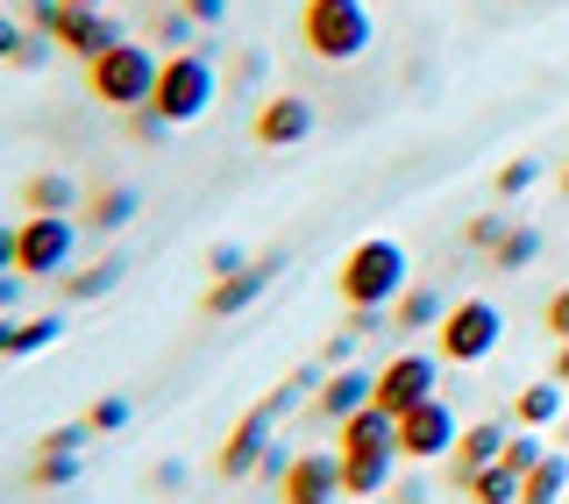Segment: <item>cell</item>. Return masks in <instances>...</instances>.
<instances>
[{"label":"cell","mask_w":569,"mask_h":504,"mask_svg":"<svg viewBox=\"0 0 569 504\" xmlns=\"http://www.w3.org/2000/svg\"><path fill=\"white\" fill-rule=\"evenodd\" d=\"M406 278H413L406 249L391 242V235H370V242H356L349 256H342V278H335V284H342L349 313H385V305H399Z\"/></svg>","instance_id":"cell-1"},{"label":"cell","mask_w":569,"mask_h":504,"mask_svg":"<svg viewBox=\"0 0 569 504\" xmlns=\"http://www.w3.org/2000/svg\"><path fill=\"white\" fill-rule=\"evenodd\" d=\"M370 36H378V22H370L363 0H307L299 8V43L320 64H356L370 50Z\"/></svg>","instance_id":"cell-2"},{"label":"cell","mask_w":569,"mask_h":504,"mask_svg":"<svg viewBox=\"0 0 569 504\" xmlns=\"http://www.w3.org/2000/svg\"><path fill=\"white\" fill-rule=\"evenodd\" d=\"M157 71H164V58L142 43H114L107 58L86 64V85H93L100 107H121V114H142V107L157 100Z\"/></svg>","instance_id":"cell-3"},{"label":"cell","mask_w":569,"mask_h":504,"mask_svg":"<svg viewBox=\"0 0 569 504\" xmlns=\"http://www.w3.org/2000/svg\"><path fill=\"white\" fill-rule=\"evenodd\" d=\"M213 93H221V71H213V58H200V50H171L164 71H157V114L171 121V129H186V121H200Z\"/></svg>","instance_id":"cell-4"},{"label":"cell","mask_w":569,"mask_h":504,"mask_svg":"<svg viewBox=\"0 0 569 504\" xmlns=\"http://www.w3.org/2000/svg\"><path fill=\"white\" fill-rule=\"evenodd\" d=\"M299 399V384H284V391H271L257 412H242L236 420V434L221 441V476L228 483H242V476H257L263 470V455H271V426H278V412Z\"/></svg>","instance_id":"cell-5"},{"label":"cell","mask_w":569,"mask_h":504,"mask_svg":"<svg viewBox=\"0 0 569 504\" xmlns=\"http://www.w3.org/2000/svg\"><path fill=\"white\" fill-rule=\"evenodd\" d=\"M498 334H506V320H498L491 299H462V305H449V313H441V327H435L441 363H485V355L498 349Z\"/></svg>","instance_id":"cell-6"},{"label":"cell","mask_w":569,"mask_h":504,"mask_svg":"<svg viewBox=\"0 0 569 504\" xmlns=\"http://www.w3.org/2000/svg\"><path fill=\"white\" fill-rule=\"evenodd\" d=\"M14 235H22V256H14L22 278H64L71 256H79V228H71L64 213H29Z\"/></svg>","instance_id":"cell-7"},{"label":"cell","mask_w":569,"mask_h":504,"mask_svg":"<svg viewBox=\"0 0 569 504\" xmlns=\"http://www.w3.org/2000/svg\"><path fill=\"white\" fill-rule=\"evenodd\" d=\"M435 384H441V355H427V349H399L391 363L378 370V399L370 405H385L391 420L399 412H413L420 399H435Z\"/></svg>","instance_id":"cell-8"},{"label":"cell","mask_w":569,"mask_h":504,"mask_svg":"<svg viewBox=\"0 0 569 504\" xmlns=\"http://www.w3.org/2000/svg\"><path fill=\"white\" fill-rule=\"evenodd\" d=\"M462 426L449 399H420L413 412H399V462H435V455H456Z\"/></svg>","instance_id":"cell-9"},{"label":"cell","mask_w":569,"mask_h":504,"mask_svg":"<svg viewBox=\"0 0 569 504\" xmlns=\"http://www.w3.org/2000/svg\"><path fill=\"white\" fill-rule=\"evenodd\" d=\"M50 36H58V50H71V58H86V64L107 58L114 43H129L114 14H107V8H86V0H64L58 22H50Z\"/></svg>","instance_id":"cell-10"},{"label":"cell","mask_w":569,"mask_h":504,"mask_svg":"<svg viewBox=\"0 0 569 504\" xmlns=\"http://www.w3.org/2000/svg\"><path fill=\"white\" fill-rule=\"evenodd\" d=\"M278 497H284V504H335V497H342V455H320V447L292 455V470H284Z\"/></svg>","instance_id":"cell-11"},{"label":"cell","mask_w":569,"mask_h":504,"mask_svg":"<svg viewBox=\"0 0 569 504\" xmlns=\"http://www.w3.org/2000/svg\"><path fill=\"white\" fill-rule=\"evenodd\" d=\"M278 270H284V256H257L249 270H236V278H213V292H207V320H236V313H249V305L271 292Z\"/></svg>","instance_id":"cell-12"},{"label":"cell","mask_w":569,"mask_h":504,"mask_svg":"<svg viewBox=\"0 0 569 504\" xmlns=\"http://www.w3.org/2000/svg\"><path fill=\"white\" fill-rule=\"evenodd\" d=\"M506 441H512V426H506V420H477V426H462V441H456V455H449V483H456V491H470V476H477V470H491V462L506 455Z\"/></svg>","instance_id":"cell-13"},{"label":"cell","mask_w":569,"mask_h":504,"mask_svg":"<svg viewBox=\"0 0 569 504\" xmlns=\"http://www.w3.org/2000/svg\"><path fill=\"white\" fill-rule=\"evenodd\" d=\"M307 135H313V100L271 93L257 107V142H263V150H292V142H307Z\"/></svg>","instance_id":"cell-14"},{"label":"cell","mask_w":569,"mask_h":504,"mask_svg":"<svg viewBox=\"0 0 569 504\" xmlns=\"http://www.w3.org/2000/svg\"><path fill=\"white\" fill-rule=\"evenodd\" d=\"M370 399H378V370H335V376H320V399H313V412H320V420H328V426H342L349 420V412H363Z\"/></svg>","instance_id":"cell-15"},{"label":"cell","mask_w":569,"mask_h":504,"mask_svg":"<svg viewBox=\"0 0 569 504\" xmlns=\"http://www.w3.org/2000/svg\"><path fill=\"white\" fill-rule=\"evenodd\" d=\"M86 434H93V426H58V434L43 441V455H36V483H43V491H64V483H79V470H86Z\"/></svg>","instance_id":"cell-16"},{"label":"cell","mask_w":569,"mask_h":504,"mask_svg":"<svg viewBox=\"0 0 569 504\" xmlns=\"http://www.w3.org/2000/svg\"><path fill=\"white\" fill-rule=\"evenodd\" d=\"M342 455H399V420L385 405H363L342 420Z\"/></svg>","instance_id":"cell-17"},{"label":"cell","mask_w":569,"mask_h":504,"mask_svg":"<svg viewBox=\"0 0 569 504\" xmlns=\"http://www.w3.org/2000/svg\"><path fill=\"white\" fill-rule=\"evenodd\" d=\"M335 455H342V447H335ZM391 483H399V455H342V497L370 504V497H385Z\"/></svg>","instance_id":"cell-18"},{"label":"cell","mask_w":569,"mask_h":504,"mask_svg":"<svg viewBox=\"0 0 569 504\" xmlns=\"http://www.w3.org/2000/svg\"><path fill=\"white\" fill-rule=\"evenodd\" d=\"M569 497V455H541L520 483V504H562Z\"/></svg>","instance_id":"cell-19"},{"label":"cell","mask_w":569,"mask_h":504,"mask_svg":"<svg viewBox=\"0 0 569 504\" xmlns=\"http://www.w3.org/2000/svg\"><path fill=\"white\" fill-rule=\"evenodd\" d=\"M562 420V384L556 376H541V384H527L520 399H512V426H548Z\"/></svg>","instance_id":"cell-20"},{"label":"cell","mask_w":569,"mask_h":504,"mask_svg":"<svg viewBox=\"0 0 569 504\" xmlns=\"http://www.w3.org/2000/svg\"><path fill=\"white\" fill-rule=\"evenodd\" d=\"M129 221H136V192L129 185L93 192V206H86V228H93V235H114V228H129Z\"/></svg>","instance_id":"cell-21"},{"label":"cell","mask_w":569,"mask_h":504,"mask_svg":"<svg viewBox=\"0 0 569 504\" xmlns=\"http://www.w3.org/2000/svg\"><path fill=\"white\" fill-rule=\"evenodd\" d=\"M520 470H506V462H491V470H477L470 476V491H462V497H470V504H520Z\"/></svg>","instance_id":"cell-22"},{"label":"cell","mask_w":569,"mask_h":504,"mask_svg":"<svg viewBox=\"0 0 569 504\" xmlns=\"http://www.w3.org/2000/svg\"><path fill=\"white\" fill-rule=\"evenodd\" d=\"M441 313H449V305H441V292H427V284H406V292H399V327L406 334L441 327Z\"/></svg>","instance_id":"cell-23"},{"label":"cell","mask_w":569,"mask_h":504,"mask_svg":"<svg viewBox=\"0 0 569 504\" xmlns=\"http://www.w3.org/2000/svg\"><path fill=\"white\" fill-rule=\"evenodd\" d=\"M71 200H79V185H71L64 171H36L29 178V213H71Z\"/></svg>","instance_id":"cell-24"},{"label":"cell","mask_w":569,"mask_h":504,"mask_svg":"<svg viewBox=\"0 0 569 504\" xmlns=\"http://www.w3.org/2000/svg\"><path fill=\"white\" fill-rule=\"evenodd\" d=\"M0 58L22 64V71H36V64L50 58V43H43V36H29L22 22H8V14H0Z\"/></svg>","instance_id":"cell-25"},{"label":"cell","mask_w":569,"mask_h":504,"mask_svg":"<svg viewBox=\"0 0 569 504\" xmlns=\"http://www.w3.org/2000/svg\"><path fill=\"white\" fill-rule=\"evenodd\" d=\"M114 284H121V256H114V263H86V270H71L64 292H71V299H107Z\"/></svg>","instance_id":"cell-26"},{"label":"cell","mask_w":569,"mask_h":504,"mask_svg":"<svg viewBox=\"0 0 569 504\" xmlns=\"http://www.w3.org/2000/svg\"><path fill=\"white\" fill-rule=\"evenodd\" d=\"M533 256H541V235H533V228H506V242L491 249V263H498V270H527Z\"/></svg>","instance_id":"cell-27"},{"label":"cell","mask_w":569,"mask_h":504,"mask_svg":"<svg viewBox=\"0 0 569 504\" xmlns=\"http://www.w3.org/2000/svg\"><path fill=\"white\" fill-rule=\"evenodd\" d=\"M50 341H64L58 313H43V320H14V355H43Z\"/></svg>","instance_id":"cell-28"},{"label":"cell","mask_w":569,"mask_h":504,"mask_svg":"<svg viewBox=\"0 0 569 504\" xmlns=\"http://www.w3.org/2000/svg\"><path fill=\"white\" fill-rule=\"evenodd\" d=\"M129 420H136V405L121 399V391H107V399H93V412H86V426H93V434H121Z\"/></svg>","instance_id":"cell-29"},{"label":"cell","mask_w":569,"mask_h":504,"mask_svg":"<svg viewBox=\"0 0 569 504\" xmlns=\"http://www.w3.org/2000/svg\"><path fill=\"white\" fill-rule=\"evenodd\" d=\"M541 455H548V447L533 441V426H520V434L506 441V455H498V462H506V470H520V476H527V470H533V462H541Z\"/></svg>","instance_id":"cell-30"},{"label":"cell","mask_w":569,"mask_h":504,"mask_svg":"<svg viewBox=\"0 0 569 504\" xmlns=\"http://www.w3.org/2000/svg\"><path fill=\"white\" fill-rule=\"evenodd\" d=\"M533 178H541V164H533V157H512V164L498 171V200H520Z\"/></svg>","instance_id":"cell-31"},{"label":"cell","mask_w":569,"mask_h":504,"mask_svg":"<svg viewBox=\"0 0 569 504\" xmlns=\"http://www.w3.org/2000/svg\"><path fill=\"white\" fill-rule=\"evenodd\" d=\"M462 242H470V249H477V256H491V249H498V242H506V221H498V213H477V221H470V228H462Z\"/></svg>","instance_id":"cell-32"},{"label":"cell","mask_w":569,"mask_h":504,"mask_svg":"<svg viewBox=\"0 0 569 504\" xmlns=\"http://www.w3.org/2000/svg\"><path fill=\"white\" fill-rule=\"evenodd\" d=\"M192 29H200V22H192L186 8H171L164 22H157V36H164V50H186V43H192Z\"/></svg>","instance_id":"cell-33"},{"label":"cell","mask_w":569,"mask_h":504,"mask_svg":"<svg viewBox=\"0 0 569 504\" xmlns=\"http://www.w3.org/2000/svg\"><path fill=\"white\" fill-rule=\"evenodd\" d=\"M207 270H213V278H236V270H249V256H242L236 242H213L207 249Z\"/></svg>","instance_id":"cell-34"},{"label":"cell","mask_w":569,"mask_h":504,"mask_svg":"<svg viewBox=\"0 0 569 504\" xmlns=\"http://www.w3.org/2000/svg\"><path fill=\"white\" fill-rule=\"evenodd\" d=\"M541 320H548V334H556V341H569V284L541 305Z\"/></svg>","instance_id":"cell-35"},{"label":"cell","mask_w":569,"mask_h":504,"mask_svg":"<svg viewBox=\"0 0 569 504\" xmlns=\"http://www.w3.org/2000/svg\"><path fill=\"white\" fill-rule=\"evenodd\" d=\"M186 14H192V22H200V29H213V22H221V14H228V0H186Z\"/></svg>","instance_id":"cell-36"},{"label":"cell","mask_w":569,"mask_h":504,"mask_svg":"<svg viewBox=\"0 0 569 504\" xmlns=\"http://www.w3.org/2000/svg\"><path fill=\"white\" fill-rule=\"evenodd\" d=\"M14 256H22V235H14V228H0V278L14 270Z\"/></svg>","instance_id":"cell-37"},{"label":"cell","mask_w":569,"mask_h":504,"mask_svg":"<svg viewBox=\"0 0 569 504\" xmlns=\"http://www.w3.org/2000/svg\"><path fill=\"white\" fill-rule=\"evenodd\" d=\"M150 483H157V491H178V483H186V470H178V462H157Z\"/></svg>","instance_id":"cell-38"},{"label":"cell","mask_w":569,"mask_h":504,"mask_svg":"<svg viewBox=\"0 0 569 504\" xmlns=\"http://www.w3.org/2000/svg\"><path fill=\"white\" fill-rule=\"evenodd\" d=\"M420 497H427V483H420V476H406V483H399V497H391V504H420Z\"/></svg>","instance_id":"cell-39"},{"label":"cell","mask_w":569,"mask_h":504,"mask_svg":"<svg viewBox=\"0 0 569 504\" xmlns=\"http://www.w3.org/2000/svg\"><path fill=\"white\" fill-rule=\"evenodd\" d=\"M14 278H22V270H8V278H0V313H8V305L22 299V284H14Z\"/></svg>","instance_id":"cell-40"},{"label":"cell","mask_w":569,"mask_h":504,"mask_svg":"<svg viewBox=\"0 0 569 504\" xmlns=\"http://www.w3.org/2000/svg\"><path fill=\"white\" fill-rule=\"evenodd\" d=\"M556 384H569V341L556 349Z\"/></svg>","instance_id":"cell-41"},{"label":"cell","mask_w":569,"mask_h":504,"mask_svg":"<svg viewBox=\"0 0 569 504\" xmlns=\"http://www.w3.org/2000/svg\"><path fill=\"white\" fill-rule=\"evenodd\" d=\"M0 355H14V320H0Z\"/></svg>","instance_id":"cell-42"},{"label":"cell","mask_w":569,"mask_h":504,"mask_svg":"<svg viewBox=\"0 0 569 504\" xmlns=\"http://www.w3.org/2000/svg\"><path fill=\"white\" fill-rule=\"evenodd\" d=\"M562 200H569V164H562Z\"/></svg>","instance_id":"cell-43"},{"label":"cell","mask_w":569,"mask_h":504,"mask_svg":"<svg viewBox=\"0 0 569 504\" xmlns=\"http://www.w3.org/2000/svg\"><path fill=\"white\" fill-rule=\"evenodd\" d=\"M370 504H391V497H370Z\"/></svg>","instance_id":"cell-44"},{"label":"cell","mask_w":569,"mask_h":504,"mask_svg":"<svg viewBox=\"0 0 569 504\" xmlns=\"http://www.w3.org/2000/svg\"><path fill=\"white\" fill-rule=\"evenodd\" d=\"M86 8H100V0H86Z\"/></svg>","instance_id":"cell-45"},{"label":"cell","mask_w":569,"mask_h":504,"mask_svg":"<svg viewBox=\"0 0 569 504\" xmlns=\"http://www.w3.org/2000/svg\"><path fill=\"white\" fill-rule=\"evenodd\" d=\"M562 504H569V497H562Z\"/></svg>","instance_id":"cell-46"}]
</instances>
